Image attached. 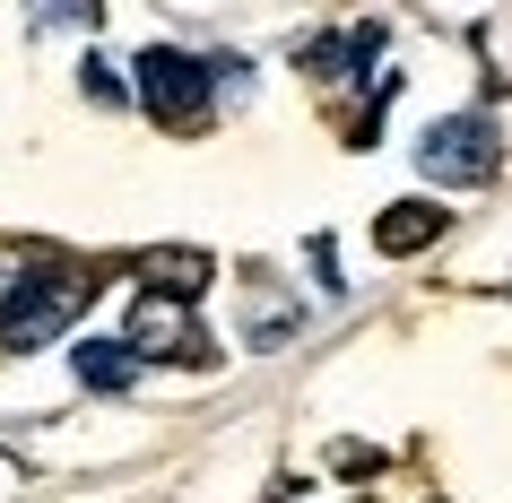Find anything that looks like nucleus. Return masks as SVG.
Returning a JSON list of instances; mask_svg holds the SVG:
<instances>
[{
  "instance_id": "3",
  "label": "nucleus",
  "mask_w": 512,
  "mask_h": 503,
  "mask_svg": "<svg viewBox=\"0 0 512 503\" xmlns=\"http://www.w3.org/2000/svg\"><path fill=\"white\" fill-rule=\"evenodd\" d=\"M139 105L157 113L165 131H191V122L209 113V70H200V53L148 44V53H139Z\"/></svg>"
},
{
  "instance_id": "8",
  "label": "nucleus",
  "mask_w": 512,
  "mask_h": 503,
  "mask_svg": "<svg viewBox=\"0 0 512 503\" xmlns=\"http://www.w3.org/2000/svg\"><path fill=\"white\" fill-rule=\"evenodd\" d=\"M79 79H87V96H96V105H122V79H113V70H105V61H87V70H79Z\"/></svg>"
},
{
  "instance_id": "4",
  "label": "nucleus",
  "mask_w": 512,
  "mask_h": 503,
  "mask_svg": "<svg viewBox=\"0 0 512 503\" xmlns=\"http://www.w3.org/2000/svg\"><path fill=\"white\" fill-rule=\"evenodd\" d=\"M417 165H426L434 183H486V174L504 165V139H495L486 113H452V122H434V131L417 139Z\"/></svg>"
},
{
  "instance_id": "1",
  "label": "nucleus",
  "mask_w": 512,
  "mask_h": 503,
  "mask_svg": "<svg viewBox=\"0 0 512 503\" xmlns=\"http://www.w3.org/2000/svg\"><path fill=\"white\" fill-rule=\"evenodd\" d=\"M87 304H96V287H87L79 261H35L27 278L0 287V356H35V347H53Z\"/></svg>"
},
{
  "instance_id": "7",
  "label": "nucleus",
  "mask_w": 512,
  "mask_h": 503,
  "mask_svg": "<svg viewBox=\"0 0 512 503\" xmlns=\"http://www.w3.org/2000/svg\"><path fill=\"white\" fill-rule=\"evenodd\" d=\"M70 365H79V382H87V391H131L139 356H131L122 339H79V347H70Z\"/></svg>"
},
{
  "instance_id": "2",
  "label": "nucleus",
  "mask_w": 512,
  "mask_h": 503,
  "mask_svg": "<svg viewBox=\"0 0 512 503\" xmlns=\"http://www.w3.org/2000/svg\"><path fill=\"white\" fill-rule=\"evenodd\" d=\"M122 347L131 356H157V365H217V339L191 321V304H165V295H131V321H122Z\"/></svg>"
},
{
  "instance_id": "6",
  "label": "nucleus",
  "mask_w": 512,
  "mask_h": 503,
  "mask_svg": "<svg viewBox=\"0 0 512 503\" xmlns=\"http://www.w3.org/2000/svg\"><path fill=\"white\" fill-rule=\"evenodd\" d=\"M452 235V217H443V200H391V209L374 217V243L382 252H426V243Z\"/></svg>"
},
{
  "instance_id": "5",
  "label": "nucleus",
  "mask_w": 512,
  "mask_h": 503,
  "mask_svg": "<svg viewBox=\"0 0 512 503\" xmlns=\"http://www.w3.org/2000/svg\"><path fill=\"white\" fill-rule=\"evenodd\" d=\"M217 278L209 252H191V243H157V252H139V287L165 295V304H200V287Z\"/></svg>"
}]
</instances>
